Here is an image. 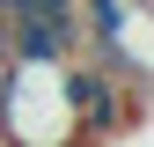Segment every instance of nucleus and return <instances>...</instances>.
<instances>
[{
  "label": "nucleus",
  "mask_w": 154,
  "mask_h": 147,
  "mask_svg": "<svg viewBox=\"0 0 154 147\" xmlns=\"http://www.w3.org/2000/svg\"><path fill=\"white\" fill-rule=\"evenodd\" d=\"M0 52L15 66H73L88 52L81 8H59V0H15V8H0Z\"/></svg>",
  "instance_id": "2"
},
{
  "label": "nucleus",
  "mask_w": 154,
  "mask_h": 147,
  "mask_svg": "<svg viewBox=\"0 0 154 147\" xmlns=\"http://www.w3.org/2000/svg\"><path fill=\"white\" fill-rule=\"evenodd\" d=\"M59 81H66V110H73L81 147H118V140H132V125H147V103L132 88H118L88 52L73 66H59Z\"/></svg>",
  "instance_id": "1"
}]
</instances>
